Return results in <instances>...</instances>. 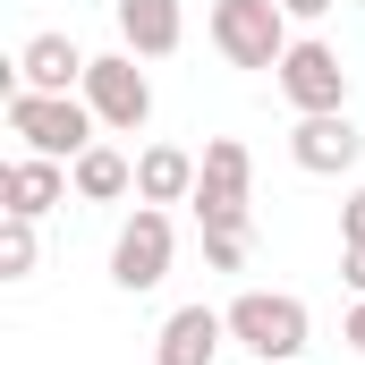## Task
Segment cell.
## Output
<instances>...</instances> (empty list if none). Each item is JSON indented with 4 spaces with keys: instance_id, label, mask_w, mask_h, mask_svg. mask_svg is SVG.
<instances>
[{
    "instance_id": "obj_1",
    "label": "cell",
    "mask_w": 365,
    "mask_h": 365,
    "mask_svg": "<svg viewBox=\"0 0 365 365\" xmlns=\"http://www.w3.org/2000/svg\"><path fill=\"white\" fill-rule=\"evenodd\" d=\"M93 102H77V93H9V136L26 145V153H43V162H77V153H93Z\"/></svg>"
},
{
    "instance_id": "obj_2",
    "label": "cell",
    "mask_w": 365,
    "mask_h": 365,
    "mask_svg": "<svg viewBox=\"0 0 365 365\" xmlns=\"http://www.w3.org/2000/svg\"><path fill=\"white\" fill-rule=\"evenodd\" d=\"M212 43L230 68H280L289 60V9L280 0H212Z\"/></svg>"
},
{
    "instance_id": "obj_3",
    "label": "cell",
    "mask_w": 365,
    "mask_h": 365,
    "mask_svg": "<svg viewBox=\"0 0 365 365\" xmlns=\"http://www.w3.org/2000/svg\"><path fill=\"white\" fill-rule=\"evenodd\" d=\"M230 340L255 365H280V357L306 349V306H297V297H272V289H247V297L230 306Z\"/></svg>"
},
{
    "instance_id": "obj_4",
    "label": "cell",
    "mask_w": 365,
    "mask_h": 365,
    "mask_svg": "<svg viewBox=\"0 0 365 365\" xmlns=\"http://www.w3.org/2000/svg\"><path fill=\"white\" fill-rule=\"evenodd\" d=\"M247 179H255V162H247V145L238 136H212L204 145V170H195V221L204 230H247Z\"/></svg>"
},
{
    "instance_id": "obj_5",
    "label": "cell",
    "mask_w": 365,
    "mask_h": 365,
    "mask_svg": "<svg viewBox=\"0 0 365 365\" xmlns=\"http://www.w3.org/2000/svg\"><path fill=\"white\" fill-rule=\"evenodd\" d=\"M110 280L136 297V289H162L170 280V212L162 204H136L119 221V247H110Z\"/></svg>"
},
{
    "instance_id": "obj_6",
    "label": "cell",
    "mask_w": 365,
    "mask_h": 365,
    "mask_svg": "<svg viewBox=\"0 0 365 365\" xmlns=\"http://www.w3.org/2000/svg\"><path fill=\"white\" fill-rule=\"evenodd\" d=\"M86 102H93V119H102V128L136 136V128L153 119V86H145L136 51H110V60H93V68H86Z\"/></svg>"
},
{
    "instance_id": "obj_7",
    "label": "cell",
    "mask_w": 365,
    "mask_h": 365,
    "mask_svg": "<svg viewBox=\"0 0 365 365\" xmlns=\"http://www.w3.org/2000/svg\"><path fill=\"white\" fill-rule=\"evenodd\" d=\"M272 77H280V93L297 102V119H306V110H349V68H340L331 43H289V60H280Z\"/></svg>"
},
{
    "instance_id": "obj_8",
    "label": "cell",
    "mask_w": 365,
    "mask_h": 365,
    "mask_svg": "<svg viewBox=\"0 0 365 365\" xmlns=\"http://www.w3.org/2000/svg\"><path fill=\"white\" fill-rule=\"evenodd\" d=\"M289 153H297V170H314V179H340V170H357L365 136L349 110H306L297 128H289Z\"/></svg>"
},
{
    "instance_id": "obj_9",
    "label": "cell",
    "mask_w": 365,
    "mask_h": 365,
    "mask_svg": "<svg viewBox=\"0 0 365 365\" xmlns=\"http://www.w3.org/2000/svg\"><path fill=\"white\" fill-rule=\"evenodd\" d=\"M221 340H230V314H212V306H179V314L162 323L153 365H212V357H221Z\"/></svg>"
},
{
    "instance_id": "obj_10",
    "label": "cell",
    "mask_w": 365,
    "mask_h": 365,
    "mask_svg": "<svg viewBox=\"0 0 365 365\" xmlns=\"http://www.w3.org/2000/svg\"><path fill=\"white\" fill-rule=\"evenodd\" d=\"M86 51L68 43V34H34L26 51H17V86L26 93H68V86H86Z\"/></svg>"
},
{
    "instance_id": "obj_11",
    "label": "cell",
    "mask_w": 365,
    "mask_h": 365,
    "mask_svg": "<svg viewBox=\"0 0 365 365\" xmlns=\"http://www.w3.org/2000/svg\"><path fill=\"white\" fill-rule=\"evenodd\" d=\"M68 162H43V153H26V162H9L0 170V195H9V212H26V221H43L51 204H68Z\"/></svg>"
},
{
    "instance_id": "obj_12",
    "label": "cell",
    "mask_w": 365,
    "mask_h": 365,
    "mask_svg": "<svg viewBox=\"0 0 365 365\" xmlns=\"http://www.w3.org/2000/svg\"><path fill=\"white\" fill-rule=\"evenodd\" d=\"M110 9H119V34H128L136 60H170L179 51V34H187L179 0H110Z\"/></svg>"
},
{
    "instance_id": "obj_13",
    "label": "cell",
    "mask_w": 365,
    "mask_h": 365,
    "mask_svg": "<svg viewBox=\"0 0 365 365\" xmlns=\"http://www.w3.org/2000/svg\"><path fill=\"white\" fill-rule=\"evenodd\" d=\"M195 153H179V145H145L136 153V204H187L195 195Z\"/></svg>"
},
{
    "instance_id": "obj_14",
    "label": "cell",
    "mask_w": 365,
    "mask_h": 365,
    "mask_svg": "<svg viewBox=\"0 0 365 365\" xmlns=\"http://www.w3.org/2000/svg\"><path fill=\"white\" fill-rule=\"evenodd\" d=\"M68 170H77V195H86V204H110V195H128V187H136V162H128V153H110V145L77 153Z\"/></svg>"
},
{
    "instance_id": "obj_15",
    "label": "cell",
    "mask_w": 365,
    "mask_h": 365,
    "mask_svg": "<svg viewBox=\"0 0 365 365\" xmlns=\"http://www.w3.org/2000/svg\"><path fill=\"white\" fill-rule=\"evenodd\" d=\"M26 272H34V221L9 212L0 221V280H26Z\"/></svg>"
},
{
    "instance_id": "obj_16",
    "label": "cell",
    "mask_w": 365,
    "mask_h": 365,
    "mask_svg": "<svg viewBox=\"0 0 365 365\" xmlns=\"http://www.w3.org/2000/svg\"><path fill=\"white\" fill-rule=\"evenodd\" d=\"M204 264L212 272H238L247 264V230H204Z\"/></svg>"
},
{
    "instance_id": "obj_17",
    "label": "cell",
    "mask_w": 365,
    "mask_h": 365,
    "mask_svg": "<svg viewBox=\"0 0 365 365\" xmlns=\"http://www.w3.org/2000/svg\"><path fill=\"white\" fill-rule=\"evenodd\" d=\"M340 247H365V187L340 204Z\"/></svg>"
},
{
    "instance_id": "obj_18",
    "label": "cell",
    "mask_w": 365,
    "mask_h": 365,
    "mask_svg": "<svg viewBox=\"0 0 365 365\" xmlns=\"http://www.w3.org/2000/svg\"><path fill=\"white\" fill-rule=\"evenodd\" d=\"M340 280H349V289L365 297V247H340Z\"/></svg>"
},
{
    "instance_id": "obj_19",
    "label": "cell",
    "mask_w": 365,
    "mask_h": 365,
    "mask_svg": "<svg viewBox=\"0 0 365 365\" xmlns=\"http://www.w3.org/2000/svg\"><path fill=\"white\" fill-rule=\"evenodd\" d=\"M340 340H349V349H357V357H365V297H357V314L340 323Z\"/></svg>"
},
{
    "instance_id": "obj_20",
    "label": "cell",
    "mask_w": 365,
    "mask_h": 365,
    "mask_svg": "<svg viewBox=\"0 0 365 365\" xmlns=\"http://www.w3.org/2000/svg\"><path fill=\"white\" fill-rule=\"evenodd\" d=\"M289 17H323V9H340V0H280Z\"/></svg>"
},
{
    "instance_id": "obj_21",
    "label": "cell",
    "mask_w": 365,
    "mask_h": 365,
    "mask_svg": "<svg viewBox=\"0 0 365 365\" xmlns=\"http://www.w3.org/2000/svg\"><path fill=\"white\" fill-rule=\"evenodd\" d=\"M280 365H297V357H280Z\"/></svg>"
},
{
    "instance_id": "obj_22",
    "label": "cell",
    "mask_w": 365,
    "mask_h": 365,
    "mask_svg": "<svg viewBox=\"0 0 365 365\" xmlns=\"http://www.w3.org/2000/svg\"><path fill=\"white\" fill-rule=\"evenodd\" d=\"M357 9H365V0H357Z\"/></svg>"
}]
</instances>
